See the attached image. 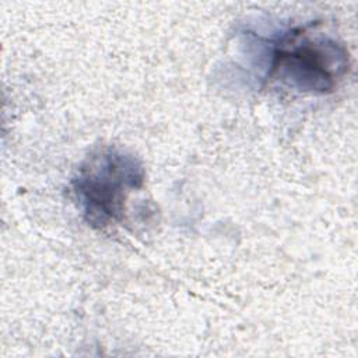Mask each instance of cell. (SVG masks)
<instances>
[{
    "mask_svg": "<svg viewBox=\"0 0 358 358\" xmlns=\"http://www.w3.org/2000/svg\"><path fill=\"white\" fill-rule=\"evenodd\" d=\"M350 69L347 48L317 24L288 29L273 42L267 80L301 94L333 91Z\"/></svg>",
    "mask_w": 358,
    "mask_h": 358,
    "instance_id": "6da1fadb",
    "label": "cell"
},
{
    "mask_svg": "<svg viewBox=\"0 0 358 358\" xmlns=\"http://www.w3.org/2000/svg\"><path fill=\"white\" fill-rule=\"evenodd\" d=\"M144 179V166L134 154L105 145L80 164L71 190L84 221L102 231L124 220L129 197L143 187Z\"/></svg>",
    "mask_w": 358,
    "mask_h": 358,
    "instance_id": "7a4b0ae2",
    "label": "cell"
}]
</instances>
